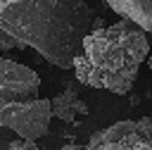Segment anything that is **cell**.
<instances>
[{"label": "cell", "instance_id": "1", "mask_svg": "<svg viewBox=\"0 0 152 150\" xmlns=\"http://www.w3.org/2000/svg\"><path fill=\"white\" fill-rule=\"evenodd\" d=\"M93 21L86 0H0V50L33 48L52 67L74 69Z\"/></svg>", "mask_w": 152, "mask_h": 150}, {"label": "cell", "instance_id": "2", "mask_svg": "<svg viewBox=\"0 0 152 150\" xmlns=\"http://www.w3.org/2000/svg\"><path fill=\"white\" fill-rule=\"evenodd\" d=\"M145 33L147 31H142L131 19L93 29L74 57L76 81L88 88L112 90L116 95L131 93L140 64L150 55Z\"/></svg>", "mask_w": 152, "mask_h": 150}, {"label": "cell", "instance_id": "3", "mask_svg": "<svg viewBox=\"0 0 152 150\" xmlns=\"http://www.w3.org/2000/svg\"><path fill=\"white\" fill-rule=\"evenodd\" d=\"M50 119H52L50 98H33L26 102H10L0 107V126L14 131L19 138L26 140L43 138L50 129Z\"/></svg>", "mask_w": 152, "mask_h": 150}, {"label": "cell", "instance_id": "4", "mask_svg": "<svg viewBox=\"0 0 152 150\" xmlns=\"http://www.w3.org/2000/svg\"><path fill=\"white\" fill-rule=\"evenodd\" d=\"M86 150H152V117L114 121L88 138Z\"/></svg>", "mask_w": 152, "mask_h": 150}, {"label": "cell", "instance_id": "5", "mask_svg": "<svg viewBox=\"0 0 152 150\" xmlns=\"http://www.w3.org/2000/svg\"><path fill=\"white\" fill-rule=\"evenodd\" d=\"M40 76L10 57H0V107L10 102H26L38 98Z\"/></svg>", "mask_w": 152, "mask_h": 150}, {"label": "cell", "instance_id": "6", "mask_svg": "<svg viewBox=\"0 0 152 150\" xmlns=\"http://www.w3.org/2000/svg\"><path fill=\"white\" fill-rule=\"evenodd\" d=\"M109 10L152 33V0H104Z\"/></svg>", "mask_w": 152, "mask_h": 150}, {"label": "cell", "instance_id": "7", "mask_svg": "<svg viewBox=\"0 0 152 150\" xmlns=\"http://www.w3.org/2000/svg\"><path fill=\"white\" fill-rule=\"evenodd\" d=\"M50 100H52V117H57V119H62L66 124H76V114L78 117L88 114V105L76 95L71 83H66V88L59 95L50 98Z\"/></svg>", "mask_w": 152, "mask_h": 150}, {"label": "cell", "instance_id": "8", "mask_svg": "<svg viewBox=\"0 0 152 150\" xmlns=\"http://www.w3.org/2000/svg\"><path fill=\"white\" fill-rule=\"evenodd\" d=\"M10 150H40V148L36 145V140L21 138V140H12V143H10Z\"/></svg>", "mask_w": 152, "mask_h": 150}, {"label": "cell", "instance_id": "9", "mask_svg": "<svg viewBox=\"0 0 152 150\" xmlns=\"http://www.w3.org/2000/svg\"><path fill=\"white\" fill-rule=\"evenodd\" d=\"M59 150H81V145H78V143H66V145H62Z\"/></svg>", "mask_w": 152, "mask_h": 150}, {"label": "cell", "instance_id": "10", "mask_svg": "<svg viewBox=\"0 0 152 150\" xmlns=\"http://www.w3.org/2000/svg\"><path fill=\"white\" fill-rule=\"evenodd\" d=\"M128 102H131V107H135V105H140V95H138V93H133Z\"/></svg>", "mask_w": 152, "mask_h": 150}, {"label": "cell", "instance_id": "11", "mask_svg": "<svg viewBox=\"0 0 152 150\" xmlns=\"http://www.w3.org/2000/svg\"><path fill=\"white\" fill-rule=\"evenodd\" d=\"M147 67L152 69V50H150V55H147Z\"/></svg>", "mask_w": 152, "mask_h": 150}]
</instances>
